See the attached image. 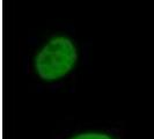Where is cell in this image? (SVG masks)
I'll list each match as a JSON object with an SVG mask.
<instances>
[{
	"label": "cell",
	"instance_id": "1",
	"mask_svg": "<svg viewBox=\"0 0 154 139\" xmlns=\"http://www.w3.org/2000/svg\"><path fill=\"white\" fill-rule=\"evenodd\" d=\"M89 43L69 27H57L28 42L23 70L37 87L62 89L72 82L88 62Z\"/></svg>",
	"mask_w": 154,
	"mask_h": 139
},
{
	"label": "cell",
	"instance_id": "2",
	"mask_svg": "<svg viewBox=\"0 0 154 139\" xmlns=\"http://www.w3.org/2000/svg\"><path fill=\"white\" fill-rule=\"evenodd\" d=\"M54 139H128V137L121 126L88 124L64 129Z\"/></svg>",
	"mask_w": 154,
	"mask_h": 139
}]
</instances>
